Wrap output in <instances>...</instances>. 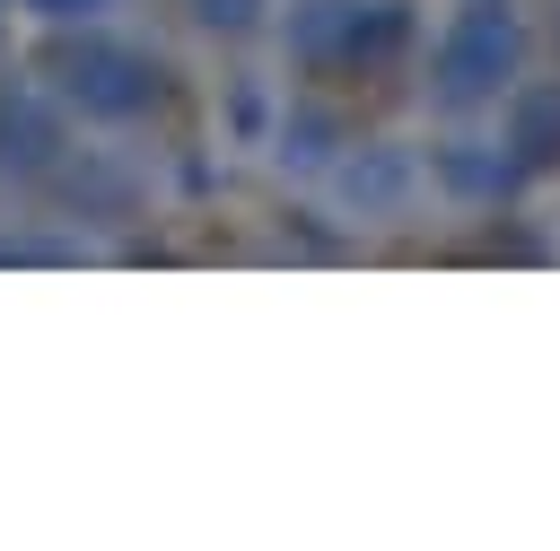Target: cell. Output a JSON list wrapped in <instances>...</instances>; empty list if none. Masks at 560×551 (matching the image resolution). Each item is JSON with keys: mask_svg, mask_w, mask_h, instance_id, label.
<instances>
[{"mask_svg": "<svg viewBox=\"0 0 560 551\" xmlns=\"http://www.w3.org/2000/svg\"><path fill=\"white\" fill-rule=\"evenodd\" d=\"M508 52H516V35H508V17L499 9H472L464 26H455V44H446V61H438V87L464 105V96H481L499 70H508Z\"/></svg>", "mask_w": 560, "mask_h": 551, "instance_id": "6da1fadb", "label": "cell"}, {"mask_svg": "<svg viewBox=\"0 0 560 551\" xmlns=\"http://www.w3.org/2000/svg\"><path fill=\"white\" fill-rule=\"evenodd\" d=\"M70 96H79L88 114H140V105H149V79H140L131 52L88 44V52H70Z\"/></svg>", "mask_w": 560, "mask_h": 551, "instance_id": "7a4b0ae2", "label": "cell"}, {"mask_svg": "<svg viewBox=\"0 0 560 551\" xmlns=\"http://www.w3.org/2000/svg\"><path fill=\"white\" fill-rule=\"evenodd\" d=\"M201 17H210V26H245V17H254V0H201Z\"/></svg>", "mask_w": 560, "mask_h": 551, "instance_id": "3957f363", "label": "cell"}, {"mask_svg": "<svg viewBox=\"0 0 560 551\" xmlns=\"http://www.w3.org/2000/svg\"><path fill=\"white\" fill-rule=\"evenodd\" d=\"M26 9H35V17H96L105 0H26Z\"/></svg>", "mask_w": 560, "mask_h": 551, "instance_id": "277c9868", "label": "cell"}]
</instances>
